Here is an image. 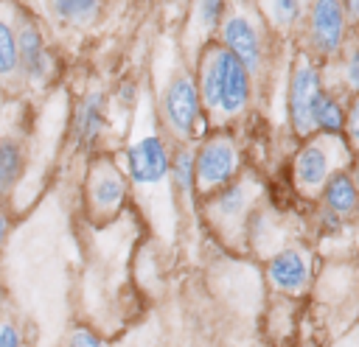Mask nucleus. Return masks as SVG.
Wrapping results in <instances>:
<instances>
[{"label":"nucleus","instance_id":"obj_1","mask_svg":"<svg viewBox=\"0 0 359 347\" xmlns=\"http://www.w3.org/2000/svg\"><path fill=\"white\" fill-rule=\"evenodd\" d=\"M196 87L205 112L216 123H230L250 106L252 73L222 42H208L199 53Z\"/></svg>","mask_w":359,"mask_h":347},{"label":"nucleus","instance_id":"obj_2","mask_svg":"<svg viewBox=\"0 0 359 347\" xmlns=\"http://www.w3.org/2000/svg\"><path fill=\"white\" fill-rule=\"evenodd\" d=\"M351 143L348 137L342 134H311L306 137V143L300 146V151L294 154L292 160V176H294V185L297 190L309 193V196H320L325 182L348 168V160H351Z\"/></svg>","mask_w":359,"mask_h":347},{"label":"nucleus","instance_id":"obj_3","mask_svg":"<svg viewBox=\"0 0 359 347\" xmlns=\"http://www.w3.org/2000/svg\"><path fill=\"white\" fill-rule=\"evenodd\" d=\"M219 42L252 76H258V70L264 64V28L250 8H244L241 3H233L224 11V20L219 25Z\"/></svg>","mask_w":359,"mask_h":347},{"label":"nucleus","instance_id":"obj_4","mask_svg":"<svg viewBox=\"0 0 359 347\" xmlns=\"http://www.w3.org/2000/svg\"><path fill=\"white\" fill-rule=\"evenodd\" d=\"M241 168V151L230 134H216L196 151V193L213 196L236 182Z\"/></svg>","mask_w":359,"mask_h":347},{"label":"nucleus","instance_id":"obj_5","mask_svg":"<svg viewBox=\"0 0 359 347\" xmlns=\"http://www.w3.org/2000/svg\"><path fill=\"white\" fill-rule=\"evenodd\" d=\"M323 78H320V67L314 64V59L309 53H300L292 70V81H289V120L297 137H311L317 134L314 126V106L323 95Z\"/></svg>","mask_w":359,"mask_h":347},{"label":"nucleus","instance_id":"obj_6","mask_svg":"<svg viewBox=\"0 0 359 347\" xmlns=\"http://www.w3.org/2000/svg\"><path fill=\"white\" fill-rule=\"evenodd\" d=\"M163 112H165V120L174 129V134H180L182 140H191L202 132L205 106H202L199 87H196L194 76L182 73L168 84L165 98H163Z\"/></svg>","mask_w":359,"mask_h":347},{"label":"nucleus","instance_id":"obj_7","mask_svg":"<svg viewBox=\"0 0 359 347\" xmlns=\"http://www.w3.org/2000/svg\"><path fill=\"white\" fill-rule=\"evenodd\" d=\"M348 34V17L342 0H311L309 8V45L317 56L331 59L342 50Z\"/></svg>","mask_w":359,"mask_h":347},{"label":"nucleus","instance_id":"obj_8","mask_svg":"<svg viewBox=\"0 0 359 347\" xmlns=\"http://www.w3.org/2000/svg\"><path fill=\"white\" fill-rule=\"evenodd\" d=\"M126 168L137 185H154L165 179V174H171V157H168L163 137L157 134L140 137L126 154Z\"/></svg>","mask_w":359,"mask_h":347},{"label":"nucleus","instance_id":"obj_9","mask_svg":"<svg viewBox=\"0 0 359 347\" xmlns=\"http://www.w3.org/2000/svg\"><path fill=\"white\" fill-rule=\"evenodd\" d=\"M252 199H255V190L250 182H233L224 190L213 193V199L208 201V215L216 227H244Z\"/></svg>","mask_w":359,"mask_h":347},{"label":"nucleus","instance_id":"obj_10","mask_svg":"<svg viewBox=\"0 0 359 347\" xmlns=\"http://www.w3.org/2000/svg\"><path fill=\"white\" fill-rule=\"evenodd\" d=\"M266 277H269V283H272L278 291L300 294V291H306L309 277H311L309 257H306L300 249H280V252L269 260Z\"/></svg>","mask_w":359,"mask_h":347},{"label":"nucleus","instance_id":"obj_11","mask_svg":"<svg viewBox=\"0 0 359 347\" xmlns=\"http://www.w3.org/2000/svg\"><path fill=\"white\" fill-rule=\"evenodd\" d=\"M90 204H93V210L98 215H112L123 204V179H121V174L109 162H101L93 171V179H90Z\"/></svg>","mask_w":359,"mask_h":347},{"label":"nucleus","instance_id":"obj_12","mask_svg":"<svg viewBox=\"0 0 359 347\" xmlns=\"http://www.w3.org/2000/svg\"><path fill=\"white\" fill-rule=\"evenodd\" d=\"M320 199H323V204H325L334 215H339V218L353 215V213L359 210V185H356L353 174H351L348 168L337 171V174L325 182Z\"/></svg>","mask_w":359,"mask_h":347},{"label":"nucleus","instance_id":"obj_13","mask_svg":"<svg viewBox=\"0 0 359 347\" xmlns=\"http://www.w3.org/2000/svg\"><path fill=\"white\" fill-rule=\"evenodd\" d=\"M17 48H20V67L31 78H45L48 70H50V62H48V53H45L42 34L34 22L22 20V25L17 31Z\"/></svg>","mask_w":359,"mask_h":347},{"label":"nucleus","instance_id":"obj_14","mask_svg":"<svg viewBox=\"0 0 359 347\" xmlns=\"http://www.w3.org/2000/svg\"><path fill=\"white\" fill-rule=\"evenodd\" d=\"M104 123V95L101 92H90L81 98L79 109H76V120H73V140L76 143H93L101 132Z\"/></svg>","mask_w":359,"mask_h":347},{"label":"nucleus","instance_id":"obj_15","mask_svg":"<svg viewBox=\"0 0 359 347\" xmlns=\"http://www.w3.org/2000/svg\"><path fill=\"white\" fill-rule=\"evenodd\" d=\"M258 8L264 20L280 34L294 31L303 20V0H258Z\"/></svg>","mask_w":359,"mask_h":347},{"label":"nucleus","instance_id":"obj_16","mask_svg":"<svg viewBox=\"0 0 359 347\" xmlns=\"http://www.w3.org/2000/svg\"><path fill=\"white\" fill-rule=\"evenodd\" d=\"M314 126L323 134H342L345 132V106L328 90H323V95L314 106Z\"/></svg>","mask_w":359,"mask_h":347},{"label":"nucleus","instance_id":"obj_17","mask_svg":"<svg viewBox=\"0 0 359 347\" xmlns=\"http://www.w3.org/2000/svg\"><path fill=\"white\" fill-rule=\"evenodd\" d=\"M171 182L180 190V196L191 199V193L196 190V151L180 148L171 157Z\"/></svg>","mask_w":359,"mask_h":347},{"label":"nucleus","instance_id":"obj_18","mask_svg":"<svg viewBox=\"0 0 359 347\" xmlns=\"http://www.w3.org/2000/svg\"><path fill=\"white\" fill-rule=\"evenodd\" d=\"M22 174V151L17 143L3 140L0 143V193H8Z\"/></svg>","mask_w":359,"mask_h":347},{"label":"nucleus","instance_id":"obj_19","mask_svg":"<svg viewBox=\"0 0 359 347\" xmlns=\"http://www.w3.org/2000/svg\"><path fill=\"white\" fill-rule=\"evenodd\" d=\"M20 67V48H17V31L0 17V78L17 76Z\"/></svg>","mask_w":359,"mask_h":347},{"label":"nucleus","instance_id":"obj_20","mask_svg":"<svg viewBox=\"0 0 359 347\" xmlns=\"http://www.w3.org/2000/svg\"><path fill=\"white\" fill-rule=\"evenodd\" d=\"M224 11H227V0H196L194 3V25L199 28L202 36L219 31L222 20H224Z\"/></svg>","mask_w":359,"mask_h":347},{"label":"nucleus","instance_id":"obj_21","mask_svg":"<svg viewBox=\"0 0 359 347\" xmlns=\"http://www.w3.org/2000/svg\"><path fill=\"white\" fill-rule=\"evenodd\" d=\"M53 11L65 22H87L98 11V0H53Z\"/></svg>","mask_w":359,"mask_h":347},{"label":"nucleus","instance_id":"obj_22","mask_svg":"<svg viewBox=\"0 0 359 347\" xmlns=\"http://www.w3.org/2000/svg\"><path fill=\"white\" fill-rule=\"evenodd\" d=\"M345 137H348L351 148H359V92L351 98V104L345 109Z\"/></svg>","mask_w":359,"mask_h":347},{"label":"nucleus","instance_id":"obj_23","mask_svg":"<svg viewBox=\"0 0 359 347\" xmlns=\"http://www.w3.org/2000/svg\"><path fill=\"white\" fill-rule=\"evenodd\" d=\"M67 347H104V341L87 327H76L67 339Z\"/></svg>","mask_w":359,"mask_h":347},{"label":"nucleus","instance_id":"obj_24","mask_svg":"<svg viewBox=\"0 0 359 347\" xmlns=\"http://www.w3.org/2000/svg\"><path fill=\"white\" fill-rule=\"evenodd\" d=\"M0 347H22V336L14 322H0Z\"/></svg>","mask_w":359,"mask_h":347},{"label":"nucleus","instance_id":"obj_25","mask_svg":"<svg viewBox=\"0 0 359 347\" xmlns=\"http://www.w3.org/2000/svg\"><path fill=\"white\" fill-rule=\"evenodd\" d=\"M345 81L359 92V48L351 50V56H348V62H345Z\"/></svg>","mask_w":359,"mask_h":347},{"label":"nucleus","instance_id":"obj_26","mask_svg":"<svg viewBox=\"0 0 359 347\" xmlns=\"http://www.w3.org/2000/svg\"><path fill=\"white\" fill-rule=\"evenodd\" d=\"M351 174H353V179H356V185H359V148H356V154H353V168H351Z\"/></svg>","mask_w":359,"mask_h":347},{"label":"nucleus","instance_id":"obj_27","mask_svg":"<svg viewBox=\"0 0 359 347\" xmlns=\"http://www.w3.org/2000/svg\"><path fill=\"white\" fill-rule=\"evenodd\" d=\"M3 238H6V215L0 210V246H3Z\"/></svg>","mask_w":359,"mask_h":347},{"label":"nucleus","instance_id":"obj_28","mask_svg":"<svg viewBox=\"0 0 359 347\" xmlns=\"http://www.w3.org/2000/svg\"><path fill=\"white\" fill-rule=\"evenodd\" d=\"M3 302H6V285H3V277H0V308H3Z\"/></svg>","mask_w":359,"mask_h":347}]
</instances>
